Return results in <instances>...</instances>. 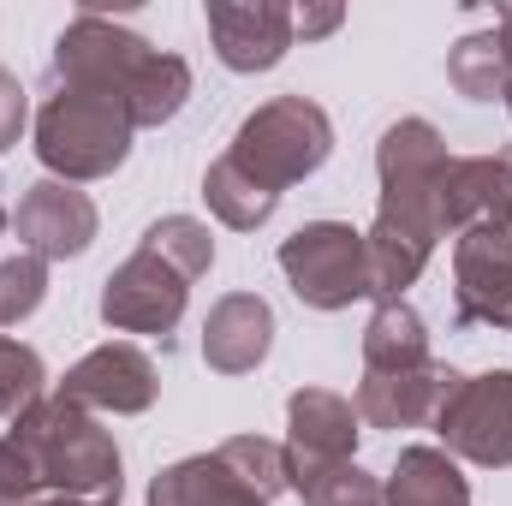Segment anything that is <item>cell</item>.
I'll list each match as a JSON object with an SVG mask.
<instances>
[{"instance_id":"cell-1","label":"cell","mask_w":512,"mask_h":506,"mask_svg":"<svg viewBox=\"0 0 512 506\" xmlns=\"http://www.w3.org/2000/svg\"><path fill=\"white\" fill-rule=\"evenodd\" d=\"M447 143L429 120H393L376 143V227L364 233L370 245V280L376 298H399L435 256L441 239V173H447Z\"/></svg>"},{"instance_id":"cell-2","label":"cell","mask_w":512,"mask_h":506,"mask_svg":"<svg viewBox=\"0 0 512 506\" xmlns=\"http://www.w3.org/2000/svg\"><path fill=\"white\" fill-rule=\"evenodd\" d=\"M54 84H78L96 96H114L131 114V126H167L185 96H191V66L155 42H143L137 30L102 18L96 6H84L60 42H54Z\"/></svg>"},{"instance_id":"cell-3","label":"cell","mask_w":512,"mask_h":506,"mask_svg":"<svg viewBox=\"0 0 512 506\" xmlns=\"http://www.w3.org/2000/svg\"><path fill=\"white\" fill-rule=\"evenodd\" d=\"M215 262V239L191 215H161L143 245L108 274L102 286V322L114 334H173L191 298V280H203Z\"/></svg>"},{"instance_id":"cell-4","label":"cell","mask_w":512,"mask_h":506,"mask_svg":"<svg viewBox=\"0 0 512 506\" xmlns=\"http://www.w3.org/2000/svg\"><path fill=\"white\" fill-rule=\"evenodd\" d=\"M12 441L24 447V459H30V471H36V483L48 495L120 506L126 465H120V447H114V435L102 429L96 411H84V405H72L60 393H42L12 423Z\"/></svg>"},{"instance_id":"cell-5","label":"cell","mask_w":512,"mask_h":506,"mask_svg":"<svg viewBox=\"0 0 512 506\" xmlns=\"http://www.w3.org/2000/svg\"><path fill=\"white\" fill-rule=\"evenodd\" d=\"M292 489L286 447L268 435H233L215 453L179 459L149 483V506H274Z\"/></svg>"},{"instance_id":"cell-6","label":"cell","mask_w":512,"mask_h":506,"mask_svg":"<svg viewBox=\"0 0 512 506\" xmlns=\"http://www.w3.org/2000/svg\"><path fill=\"white\" fill-rule=\"evenodd\" d=\"M131 137H137V126L126 108L114 96L78 90V84H54V96L36 108V155L66 185L108 179L114 167H126Z\"/></svg>"},{"instance_id":"cell-7","label":"cell","mask_w":512,"mask_h":506,"mask_svg":"<svg viewBox=\"0 0 512 506\" xmlns=\"http://www.w3.org/2000/svg\"><path fill=\"white\" fill-rule=\"evenodd\" d=\"M334 155V120L310 102V96H274L262 102L245 126L233 131V149L227 161L256 179L262 191H286L298 179H310L322 161Z\"/></svg>"},{"instance_id":"cell-8","label":"cell","mask_w":512,"mask_h":506,"mask_svg":"<svg viewBox=\"0 0 512 506\" xmlns=\"http://www.w3.org/2000/svg\"><path fill=\"white\" fill-rule=\"evenodd\" d=\"M280 274L310 310H352L358 298H376L370 245L346 221H310L292 239H280Z\"/></svg>"},{"instance_id":"cell-9","label":"cell","mask_w":512,"mask_h":506,"mask_svg":"<svg viewBox=\"0 0 512 506\" xmlns=\"http://www.w3.org/2000/svg\"><path fill=\"white\" fill-rule=\"evenodd\" d=\"M441 435V453L483 465V471H507L512 465V370H483V376H459L447 393V405L429 423Z\"/></svg>"},{"instance_id":"cell-10","label":"cell","mask_w":512,"mask_h":506,"mask_svg":"<svg viewBox=\"0 0 512 506\" xmlns=\"http://www.w3.org/2000/svg\"><path fill=\"white\" fill-rule=\"evenodd\" d=\"M453 322L512 328V227H477L453 251Z\"/></svg>"},{"instance_id":"cell-11","label":"cell","mask_w":512,"mask_h":506,"mask_svg":"<svg viewBox=\"0 0 512 506\" xmlns=\"http://www.w3.org/2000/svg\"><path fill=\"white\" fill-rule=\"evenodd\" d=\"M54 393H60V399H72V405H84V411L137 417V411H149V405H155L161 376H155V364H149V352H143V346H131V340H108V346L84 352V358L66 370V381H60Z\"/></svg>"},{"instance_id":"cell-12","label":"cell","mask_w":512,"mask_h":506,"mask_svg":"<svg viewBox=\"0 0 512 506\" xmlns=\"http://www.w3.org/2000/svg\"><path fill=\"white\" fill-rule=\"evenodd\" d=\"M12 227H18V245H24L30 256H42V262H66V256L90 251L102 215H96V203H90L78 185H66V179H36V185L18 197Z\"/></svg>"},{"instance_id":"cell-13","label":"cell","mask_w":512,"mask_h":506,"mask_svg":"<svg viewBox=\"0 0 512 506\" xmlns=\"http://www.w3.org/2000/svg\"><path fill=\"white\" fill-rule=\"evenodd\" d=\"M203 18L227 72H274L292 48V6L280 0H209Z\"/></svg>"},{"instance_id":"cell-14","label":"cell","mask_w":512,"mask_h":506,"mask_svg":"<svg viewBox=\"0 0 512 506\" xmlns=\"http://www.w3.org/2000/svg\"><path fill=\"white\" fill-rule=\"evenodd\" d=\"M477 227H512V149L453 155L441 173V239H465Z\"/></svg>"},{"instance_id":"cell-15","label":"cell","mask_w":512,"mask_h":506,"mask_svg":"<svg viewBox=\"0 0 512 506\" xmlns=\"http://www.w3.org/2000/svg\"><path fill=\"white\" fill-rule=\"evenodd\" d=\"M358 405L346 393H328V387H298L286 399V465L292 471H310V465H340L352 459L358 447Z\"/></svg>"},{"instance_id":"cell-16","label":"cell","mask_w":512,"mask_h":506,"mask_svg":"<svg viewBox=\"0 0 512 506\" xmlns=\"http://www.w3.org/2000/svg\"><path fill=\"white\" fill-rule=\"evenodd\" d=\"M459 387V370H447L441 358L417 364V370H364L358 381V417L370 429H417V423H435V411L447 405V393Z\"/></svg>"},{"instance_id":"cell-17","label":"cell","mask_w":512,"mask_h":506,"mask_svg":"<svg viewBox=\"0 0 512 506\" xmlns=\"http://www.w3.org/2000/svg\"><path fill=\"white\" fill-rule=\"evenodd\" d=\"M274 346V310L256 292H227L203 322V364L215 376H251Z\"/></svg>"},{"instance_id":"cell-18","label":"cell","mask_w":512,"mask_h":506,"mask_svg":"<svg viewBox=\"0 0 512 506\" xmlns=\"http://www.w3.org/2000/svg\"><path fill=\"white\" fill-rule=\"evenodd\" d=\"M387 506H471V483L453 453L441 447H405L387 471Z\"/></svg>"},{"instance_id":"cell-19","label":"cell","mask_w":512,"mask_h":506,"mask_svg":"<svg viewBox=\"0 0 512 506\" xmlns=\"http://www.w3.org/2000/svg\"><path fill=\"white\" fill-rule=\"evenodd\" d=\"M435 352H429V328H423V316L405 304V298H376V316H370V328H364V370H417V364H429Z\"/></svg>"},{"instance_id":"cell-20","label":"cell","mask_w":512,"mask_h":506,"mask_svg":"<svg viewBox=\"0 0 512 506\" xmlns=\"http://www.w3.org/2000/svg\"><path fill=\"white\" fill-rule=\"evenodd\" d=\"M447 78H453V90L471 96V102H507L512 66H507L501 36H495V30H477V36L453 42V54H447Z\"/></svg>"},{"instance_id":"cell-21","label":"cell","mask_w":512,"mask_h":506,"mask_svg":"<svg viewBox=\"0 0 512 506\" xmlns=\"http://www.w3.org/2000/svg\"><path fill=\"white\" fill-rule=\"evenodd\" d=\"M203 197H209V209H215L233 233H256V227H268V215L280 209V197H274V191H262L256 179H245L227 155L203 173Z\"/></svg>"},{"instance_id":"cell-22","label":"cell","mask_w":512,"mask_h":506,"mask_svg":"<svg viewBox=\"0 0 512 506\" xmlns=\"http://www.w3.org/2000/svg\"><path fill=\"white\" fill-rule=\"evenodd\" d=\"M292 489H298V501H304V506H387L382 477H370L358 459L292 471Z\"/></svg>"},{"instance_id":"cell-23","label":"cell","mask_w":512,"mask_h":506,"mask_svg":"<svg viewBox=\"0 0 512 506\" xmlns=\"http://www.w3.org/2000/svg\"><path fill=\"white\" fill-rule=\"evenodd\" d=\"M42 298H48V262L30 256V251L6 256V262H0V328L30 322V316L42 310Z\"/></svg>"},{"instance_id":"cell-24","label":"cell","mask_w":512,"mask_h":506,"mask_svg":"<svg viewBox=\"0 0 512 506\" xmlns=\"http://www.w3.org/2000/svg\"><path fill=\"white\" fill-rule=\"evenodd\" d=\"M42 387H48V370H42V358H36V346H24V340H6L0 334V417H24L36 399H42Z\"/></svg>"},{"instance_id":"cell-25","label":"cell","mask_w":512,"mask_h":506,"mask_svg":"<svg viewBox=\"0 0 512 506\" xmlns=\"http://www.w3.org/2000/svg\"><path fill=\"white\" fill-rule=\"evenodd\" d=\"M36 471H30V459H24V447L12 441V435H0V506H24L36 501Z\"/></svg>"},{"instance_id":"cell-26","label":"cell","mask_w":512,"mask_h":506,"mask_svg":"<svg viewBox=\"0 0 512 506\" xmlns=\"http://www.w3.org/2000/svg\"><path fill=\"white\" fill-rule=\"evenodd\" d=\"M24 120H30V102H24V84L12 72H0V155L24 137Z\"/></svg>"},{"instance_id":"cell-27","label":"cell","mask_w":512,"mask_h":506,"mask_svg":"<svg viewBox=\"0 0 512 506\" xmlns=\"http://www.w3.org/2000/svg\"><path fill=\"white\" fill-rule=\"evenodd\" d=\"M340 18H346V6H298L292 12V36H328V30H340Z\"/></svg>"},{"instance_id":"cell-28","label":"cell","mask_w":512,"mask_h":506,"mask_svg":"<svg viewBox=\"0 0 512 506\" xmlns=\"http://www.w3.org/2000/svg\"><path fill=\"white\" fill-rule=\"evenodd\" d=\"M495 36H501V48H507V66H512V6L495 12Z\"/></svg>"},{"instance_id":"cell-29","label":"cell","mask_w":512,"mask_h":506,"mask_svg":"<svg viewBox=\"0 0 512 506\" xmlns=\"http://www.w3.org/2000/svg\"><path fill=\"white\" fill-rule=\"evenodd\" d=\"M24 506H90V501H72V495H36V501H24Z\"/></svg>"},{"instance_id":"cell-30","label":"cell","mask_w":512,"mask_h":506,"mask_svg":"<svg viewBox=\"0 0 512 506\" xmlns=\"http://www.w3.org/2000/svg\"><path fill=\"white\" fill-rule=\"evenodd\" d=\"M6 227H12V215H6V203H0V233H6Z\"/></svg>"},{"instance_id":"cell-31","label":"cell","mask_w":512,"mask_h":506,"mask_svg":"<svg viewBox=\"0 0 512 506\" xmlns=\"http://www.w3.org/2000/svg\"><path fill=\"white\" fill-rule=\"evenodd\" d=\"M507 114H512V90H507Z\"/></svg>"}]
</instances>
